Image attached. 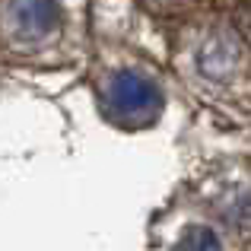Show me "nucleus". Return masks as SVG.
<instances>
[{"instance_id": "obj_1", "label": "nucleus", "mask_w": 251, "mask_h": 251, "mask_svg": "<svg viewBox=\"0 0 251 251\" xmlns=\"http://www.w3.org/2000/svg\"><path fill=\"white\" fill-rule=\"evenodd\" d=\"M181 251H223V248L210 229H191L188 239L181 242Z\"/></svg>"}]
</instances>
